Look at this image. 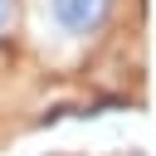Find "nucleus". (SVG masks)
<instances>
[{"label":"nucleus","instance_id":"nucleus-2","mask_svg":"<svg viewBox=\"0 0 156 156\" xmlns=\"http://www.w3.org/2000/svg\"><path fill=\"white\" fill-rule=\"evenodd\" d=\"M10 15H15V0H0V34L10 29Z\"/></svg>","mask_w":156,"mask_h":156},{"label":"nucleus","instance_id":"nucleus-1","mask_svg":"<svg viewBox=\"0 0 156 156\" xmlns=\"http://www.w3.org/2000/svg\"><path fill=\"white\" fill-rule=\"evenodd\" d=\"M112 15V0H49V20L54 29L83 39V34H98Z\"/></svg>","mask_w":156,"mask_h":156}]
</instances>
